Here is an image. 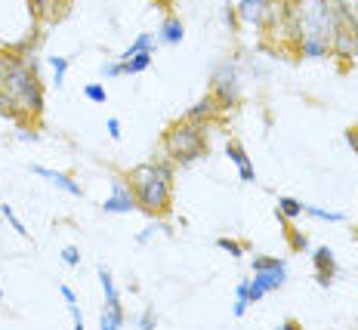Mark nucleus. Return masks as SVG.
<instances>
[{"label": "nucleus", "instance_id": "obj_1", "mask_svg": "<svg viewBox=\"0 0 358 330\" xmlns=\"http://www.w3.org/2000/svg\"><path fill=\"white\" fill-rule=\"evenodd\" d=\"M0 89L10 93L22 115H41L43 111V87L37 78L34 59L25 56H0Z\"/></svg>", "mask_w": 358, "mask_h": 330}, {"label": "nucleus", "instance_id": "obj_2", "mask_svg": "<svg viewBox=\"0 0 358 330\" xmlns=\"http://www.w3.org/2000/svg\"><path fill=\"white\" fill-rule=\"evenodd\" d=\"M130 185L136 192L139 210L152 216H164L170 210V194H173V170L170 164H139L130 170Z\"/></svg>", "mask_w": 358, "mask_h": 330}, {"label": "nucleus", "instance_id": "obj_3", "mask_svg": "<svg viewBox=\"0 0 358 330\" xmlns=\"http://www.w3.org/2000/svg\"><path fill=\"white\" fill-rule=\"evenodd\" d=\"M164 152L173 164H195L207 155V136L201 121H179L164 133Z\"/></svg>", "mask_w": 358, "mask_h": 330}, {"label": "nucleus", "instance_id": "obj_4", "mask_svg": "<svg viewBox=\"0 0 358 330\" xmlns=\"http://www.w3.org/2000/svg\"><path fill=\"white\" fill-rule=\"evenodd\" d=\"M337 3V31L331 37V56L343 62H355L358 59V13L346 0H334Z\"/></svg>", "mask_w": 358, "mask_h": 330}, {"label": "nucleus", "instance_id": "obj_5", "mask_svg": "<svg viewBox=\"0 0 358 330\" xmlns=\"http://www.w3.org/2000/svg\"><path fill=\"white\" fill-rule=\"evenodd\" d=\"M253 281H257L266 294L285 287V281H287L285 259H278V257H257V259H253Z\"/></svg>", "mask_w": 358, "mask_h": 330}, {"label": "nucleus", "instance_id": "obj_6", "mask_svg": "<svg viewBox=\"0 0 358 330\" xmlns=\"http://www.w3.org/2000/svg\"><path fill=\"white\" fill-rule=\"evenodd\" d=\"M213 99L220 105V111L232 108L238 102V69L232 62H222L213 74Z\"/></svg>", "mask_w": 358, "mask_h": 330}, {"label": "nucleus", "instance_id": "obj_7", "mask_svg": "<svg viewBox=\"0 0 358 330\" xmlns=\"http://www.w3.org/2000/svg\"><path fill=\"white\" fill-rule=\"evenodd\" d=\"M139 204H136V192H133L130 179L124 176H111V194L106 198L102 210L106 213H133Z\"/></svg>", "mask_w": 358, "mask_h": 330}, {"label": "nucleus", "instance_id": "obj_8", "mask_svg": "<svg viewBox=\"0 0 358 330\" xmlns=\"http://www.w3.org/2000/svg\"><path fill=\"white\" fill-rule=\"evenodd\" d=\"M268 3H272V0H241V3L235 6L238 22H241V25H253V28H266Z\"/></svg>", "mask_w": 358, "mask_h": 330}, {"label": "nucleus", "instance_id": "obj_9", "mask_svg": "<svg viewBox=\"0 0 358 330\" xmlns=\"http://www.w3.org/2000/svg\"><path fill=\"white\" fill-rule=\"evenodd\" d=\"M312 266H315V278L322 287L334 281V275H337V259H334V250L331 247H318V250H312Z\"/></svg>", "mask_w": 358, "mask_h": 330}, {"label": "nucleus", "instance_id": "obj_10", "mask_svg": "<svg viewBox=\"0 0 358 330\" xmlns=\"http://www.w3.org/2000/svg\"><path fill=\"white\" fill-rule=\"evenodd\" d=\"M226 155L229 161L238 167V176H241V182H257V170H253V161L248 157V152H244L241 142H226Z\"/></svg>", "mask_w": 358, "mask_h": 330}, {"label": "nucleus", "instance_id": "obj_11", "mask_svg": "<svg viewBox=\"0 0 358 330\" xmlns=\"http://www.w3.org/2000/svg\"><path fill=\"white\" fill-rule=\"evenodd\" d=\"M37 176H43L50 185H56V189L74 194V198H84V189H80V182H74L69 173H59V170H50V167H31Z\"/></svg>", "mask_w": 358, "mask_h": 330}, {"label": "nucleus", "instance_id": "obj_12", "mask_svg": "<svg viewBox=\"0 0 358 330\" xmlns=\"http://www.w3.org/2000/svg\"><path fill=\"white\" fill-rule=\"evenodd\" d=\"M296 52L306 59H324L331 52V43L322 41V37H312V34H303L300 43H296Z\"/></svg>", "mask_w": 358, "mask_h": 330}, {"label": "nucleus", "instance_id": "obj_13", "mask_svg": "<svg viewBox=\"0 0 358 330\" xmlns=\"http://www.w3.org/2000/svg\"><path fill=\"white\" fill-rule=\"evenodd\" d=\"M124 321H127V315H124L121 299L106 303V309H102V315H99V327L102 330H117V327H124Z\"/></svg>", "mask_w": 358, "mask_h": 330}, {"label": "nucleus", "instance_id": "obj_14", "mask_svg": "<svg viewBox=\"0 0 358 330\" xmlns=\"http://www.w3.org/2000/svg\"><path fill=\"white\" fill-rule=\"evenodd\" d=\"M31 6L37 19H62L69 0H31Z\"/></svg>", "mask_w": 358, "mask_h": 330}, {"label": "nucleus", "instance_id": "obj_15", "mask_svg": "<svg viewBox=\"0 0 358 330\" xmlns=\"http://www.w3.org/2000/svg\"><path fill=\"white\" fill-rule=\"evenodd\" d=\"M216 111H220V105H216V99H213V93H207L204 99H198L195 105H192L189 108V121H210V117L216 115Z\"/></svg>", "mask_w": 358, "mask_h": 330}, {"label": "nucleus", "instance_id": "obj_16", "mask_svg": "<svg viewBox=\"0 0 358 330\" xmlns=\"http://www.w3.org/2000/svg\"><path fill=\"white\" fill-rule=\"evenodd\" d=\"M182 22H179V16H167L161 22V31H158V43H170V47H173V43H179L182 41Z\"/></svg>", "mask_w": 358, "mask_h": 330}, {"label": "nucleus", "instance_id": "obj_17", "mask_svg": "<svg viewBox=\"0 0 358 330\" xmlns=\"http://www.w3.org/2000/svg\"><path fill=\"white\" fill-rule=\"evenodd\" d=\"M275 213H278V220H281V222H294V220H300V216H303V201L281 194V198H278V207H275Z\"/></svg>", "mask_w": 358, "mask_h": 330}, {"label": "nucleus", "instance_id": "obj_18", "mask_svg": "<svg viewBox=\"0 0 358 330\" xmlns=\"http://www.w3.org/2000/svg\"><path fill=\"white\" fill-rule=\"evenodd\" d=\"M155 47H158V37H155V34H148V31H143V34H139L136 41H133L130 47H127V50H124L117 59H121V62H127V59H133V56H136V52H145V50H148V52H155Z\"/></svg>", "mask_w": 358, "mask_h": 330}, {"label": "nucleus", "instance_id": "obj_19", "mask_svg": "<svg viewBox=\"0 0 358 330\" xmlns=\"http://www.w3.org/2000/svg\"><path fill=\"white\" fill-rule=\"evenodd\" d=\"M59 294H62L65 306H69V312H71V318H74V327L84 330V315H80V309H78V296H74V290L69 287V284H62V287H59Z\"/></svg>", "mask_w": 358, "mask_h": 330}, {"label": "nucleus", "instance_id": "obj_20", "mask_svg": "<svg viewBox=\"0 0 358 330\" xmlns=\"http://www.w3.org/2000/svg\"><path fill=\"white\" fill-rule=\"evenodd\" d=\"M152 59H155V52H136L133 59H127V62H121L124 65V74H139V71H145L148 65H152Z\"/></svg>", "mask_w": 358, "mask_h": 330}, {"label": "nucleus", "instance_id": "obj_21", "mask_svg": "<svg viewBox=\"0 0 358 330\" xmlns=\"http://www.w3.org/2000/svg\"><path fill=\"white\" fill-rule=\"evenodd\" d=\"M303 213L315 216V220H324V222H343L346 220V213H340V210H324V207H315V204H303Z\"/></svg>", "mask_w": 358, "mask_h": 330}, {"label": "nucleus", "instance_id": "obj_22", "mask_svg": "<svg viewBox=\"0 0 358 330\" xmlns=\"http://www.w3.org/2000/svg\"><path fill=\"white\" fill-rule=\"evenodd\" d=\"M50 69H53L56 89H62L65 87V71H69V59H65V56H50Z\"/></svg>", "mask_w": 358, "mask_h": 330}, {"label": "nucleus", "instance_id": "obj_23", "mask_svg": "<svg viewBox=\"0 0 358 330\" xmlns=\"http://www.w3.org/2000/svg\"><path fill=\"white\" fill-rule=\"evenodd\" d=\"M248 281L250 278H244L241 284H238V290H235V309H232L235 318H244V312H248V306H250V299H248Z\"/></svg>", "mask_w": 358, "mask_h": 330}, {"label": "nucleus", "instance_id": "obj_24", "mask_svg": "<svg viewBox=\"0 0 358 330\" xmlns=\"http://www.w3.org/2000/svg\"><path fill=\"white\" fill-rule=\"evenodd\" d=\"M99 284H102V294H106V303H111V299H121V296H117V287H115V278H111V272L106 266H99Z\"/></svg>", "mask_w": 358, "mask_h": 330}, {"label": "nucleus", "instance_id": "obj_25", "mask_svg": "<svg viewBox=\"0 0 358 330\" xmlns=\"http://www.w3.org/2000/svg\"><path fill=\"white\" fill-rule=\"evenodd\" d=\"M0 115H6V117H19L22 115V108L16 105V99H13L10 93H3V89H0Z\"/></svg>", "mask_w": 358, "mask_h": 330}, {"label": "nucleus", "instance_id": "obj_26", "mask_svg": "<svg viewBox=\"0 0 358 330\" xmlns=\"http://www.w3.org/2000/svg\"><path fill=\"white\" fill-rule=\"evenodd\" d=\"M0 213H3V220H6V222H10V226H13V229H16V235H22V238H28V229H25V226H22V220H19V216H16V213H13V207H10V204H0Z\"/></svg>", "mask_w": 358, "mask_h": 330}, {"label": "nucleus", "instance_id": "obj_27", "mask_svg": "<svg viewBox=\"0 0 358 330\" xmlns=\"http://www.w3.org/2000/svg\"><path fill=\"white\" fill-rule=\"evenodd\" d=\"M84 96L90 102H96V105H106V99H108V93H106V87H102V84H87Z\"/></svg>", "mask_w": 358, "mask_h": 330}, {"label": "nucleus", "instance_id": "obj_28", "mask_svg": "<svg viewBox=\"0 0 358 330\" xmlns=\"http://www.w3.org/2000/svg\"><path fill=\"white\" fill-rule=\"evenodd\" d=\"M285 231H287V241H290V247H294V250H309V238H306L300 229H290V226H287Z\"/></svg>", "mask_w": 358, "mask_h": 330}, {"label": "nucleus", "instance_id": "obj_29", "mask_svg": "<svg viewBox=\"0 0 358 330\" xmlns=\"http://www.w3.org/2000/svg\"><path fill=\"white\" fill-rule=\"evenodd\" d=\"M216 247H220V250H226L229 257H235V259H241V257H244V244L232 241V238H220V241H216Z\"/></svg>", "mask_w": 358, "mask_h": 330}, {"label": "nucleus", "instance_id": "obj_30", "mask_svg": "<svg viewBox=\"0 0 358 330\" xmlns=\"http://www.w3.org/2000/svg\"><path fill=\"white\" fill-rule=\"evenodd\" d=\"M102 78H121L124 74V65H121V59H115V62H102Z\"/></svg>", "mask_w": 358, "mask_h": 330}, {"label": "nucleus", "instance_id": "obj_31", "mask_svg": "<svg viewBox=\"0 0 358 330\" xmlns=\"http://www.w3.org/2000/svg\"><path fill=\"white\" fill-rule=\"evenodd\" d=\"M62 262H65V266H80V250H78V247H65V250H62Z\"/></svg>", "mask_w": 358, "mask_h": 330}, {"label": "nucleus", "instance_id": "obj_32", "mask_svg": "<svg viewBox=\"0 0 358 330\" xmlns=\"http://www.w3.org/2000/svg\"><path fill=\"white\" fill-rule=\"evenodd\" d=\"M136 324H139V330H155V324H158V318H155V312L148 309V312L139 315V321H136Z\"/></svg>", "mask_w": 358, "mask_h": 330}, {"label": "nucleus", "instance_id": "obj_33", "mask_svg": "<svg viewBox=\"0 0 358 330\" xmlns=\"http://www.w3.org/2000/svg\"><path fill=\"white\" fill-rule=\"evenodd\" d=\"M343 136H346L349 148H352V155H358V127H349V130L343 133Z\"/></svg>", "mask_w": 358, "mask_h": 330}, {"label": "nucleus", "instance_id": "obj_34", "mask_svg": "<svg viewBox=\"0 0 358 330\" xmlns=\"http://www.w3.org/2000/svg\"><path fill=\"white\" fill-rule=\"evenodd\" d=\"M108 136L111 139H121V121H117V117H108Z\"/></svg>", "mask_w": 358, "mask_h": 330}, {"label": "nucleus", "instance_id": "obj_35", "mask_svg": "<svg viewBox=\"0 0 358 330\" xmlns=\"http://www.w3.org/2000/svg\"><path fill=\"white\" fill-rule=\"evenodd\" d=\"M19 139H22V142H34V139H37V133H34V130H22V133H19Z\"/></svg>", "mask_w": 358, "mask_h": 330}, {"label": "nucleus", "instance_id": "obj_36", "mask_svg": "<svg viewBox=\"0 0 358 330\" xmlns=\"http://www.w3.org/2000/svg\"><path fill=\"white\" fill-rule=\"evenodd\" d=\"M152 235H155V229H145V231H139V238H136V241H139V244H145Z\"/></svg>", "mask_w": 358, "mask_h": 330}, {"label": "nucleus", "instance_id": "obj_37", "mask_svg": "<svg viewBox=\"0 0 358 330\" xmlns=\"http://www.w3.org/2000/svg\"><path fill=\"white\" fill-rule=\"evenodd\" d=\"M0 303H3V290H0Z\"/></svg>", "mask_w": 358, "mask_h": 330}, {"label": "nucleus", "instance_id": "obj_38", "mask_svg": "<svg viewBox=\"0 0 358 330\" xmlns=\"http://www.w3.org/2000/svg\"><path fill=\"white\" fill-rule=\"evenodd\" d=\"M355 13H358V0H355Z\"/></svg>", "mask_w": 358, "mask_h": 330}, {"label": "nucleus", "instance_id": "obj_39", "mask_svg": "<svg viewBox=\"0 0 358 330\" xmlns=\"http://www.w3.org/2000/svg\"><path fill=\"white\" fill-rule=\"evenodd\" d=\"M28 3H31V0H28Z\"/></svg>", "mask_w": 358, "mask_h": 330}]
</instances>
